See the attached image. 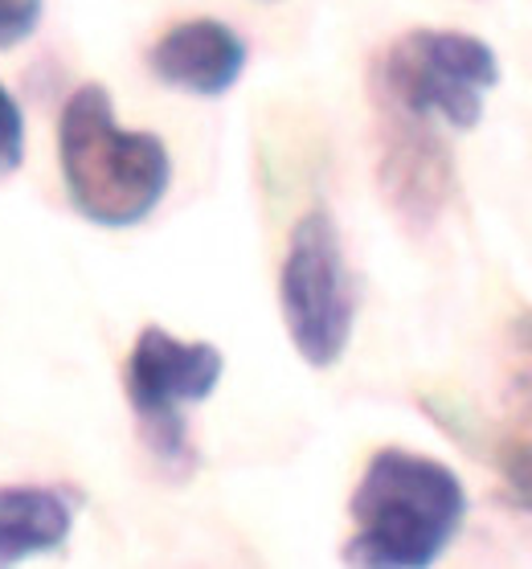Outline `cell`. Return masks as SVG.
<instances>
[{
	"label": "cell",
	"instance_id": "obj_1",
	"mask_svg": "<svg viewBox=\"0 0 532 569\" xmlns=\"http://www.w3.org/2000/svg\"><path fill=\"white\" fill-rule=\"evenodd\" d=\"M352 537L344 561L369 569H426L459 537L468 492L451 467L430 455L385 447L364 467L349 500Z\"/></svg>",
	"mask_w": 532,
	"mask_h": 569
},
{
	"label": "cell",
	"instance_id": "obj_2",
	"mask_svg": "<svg viewBox=\"0 0 532 569\" xmlns=\"http://www.w3.org/2000/svg\"><path fill=\"white\" fill-rule=\"evenodd\" d=\"M58 164L74 213L103 230H131L148 221L172 181L164 140L152 131L119 128L111 94L99 82H87L66 99Z\"/></svg>",
	"mask_w": 532,
	"mask_h": 569
},
{
	"label": "cell",
	"instance_id": "obj_3",
	"mask_svg": "<svg viewBox=\"0 0 532 569\" xmlns=\"http://www.w3.org/2000/svg\"><path fill=\"white\" fill-rule=\"evenodd\" d=\"M500 87V62L483 38L454 29H410L377 53L369 94L373 103L410 116L442 119L471 131L483 119V99Z\"/></svg>",
	"mask_w": 532,
	"mask_h": 569
},
{
	"label": "cell",
	"instance_id": "obj_4",
	"mask_svg": "<svg viewBox=\"0 0 532 569\" xmlns=\"http://www.w3.org/2000/svg\"><path fill=\"white\" fill-rule=\"evenodd\" d=\"M221 373H225V357L209 340H181L152 323L131 345L128 373H123L131 415L143 447L172 479H189L197 467L189 422L181 410L213 398Z\"/></svg>",
	"mask_w": 532,
	"mask_h": 569
},
{
	"label": "cell",
	"instance_id": "obj_5",
	"mask_svg": "<svg viewBox=\"0 0 532 569\" xmlns=\"http://www.w3.org/2000/svg\"><path fill=\"white\" fill-rule=\"evenodd\" d=\"M279 308H283L287 337L312 369H332L349 352L352 323H357V287L328 209H308L287 238Z\"/></svg>",
	"mask_w": 532,
	"mask_h": 569
},
{
	"label": "cell",
	"instance_id": "obj_6",
	"mask_svg": "<svg viewBox=\"0 0 532 569\" xmlns=\"http://www.w3.org/2000/svg\"><path fill=\"white\" fill-rule=\"evenodd\" d=\"M377 111V189L410 233H430L451 206L454 160L434 119L373 103Z\"/></svg>",
	"mask_w": 532,
	"mask_h": 569
},
{
	"label": "cell",
	"instance_id": "obj_7",
	"mask_svg": "<svg viewBox=\"0 0 532 569\" xmlns=\"http://www.w3.org/2000/svg\"><path fill=\"white\" fill-rule=\"evenodd\" d=\"M148 66L172 91L221 99L225 91H234V82L247 70V41L213 17H193L160 33V41L148 50Z\"/></svg>",
	"mask_w": 532,
	"mask_h": 569
},
{
	"label": "cell",
	"instance_id": "obj_8",
	"mask_svg": "<svg viewBox=\"0 0 532 569\" xmlns=\"http://www.w3.org/2000/svg\"><path fill=\"white\" fill-rule=\"evenodd\" d=\"M74 532V505L58 488L13 483L0 488V566L58 553Z\"/></svg>",
	"mask_w": 532,
	"mask_h": 569
},
{
	"label": "cell",
	"instance_id": "obj_9",
	"mask_svg": "<svg viewBox=\"0 0 532 569\" xmlns=\"http://www.w3.org/2000/svg\"><path fill=\"white\" fill-rule=\"evenodd\" d=\"M512 410L495 430L492 459L504 479L508 500L532 517V386H508Z\"/></svg>",
	"mask_w": 532,
	"mask_h": 569
},
{
	"label": "cell",
	"instance_id": "obj_10",
	"mask_svg": "<svg viewBox=\"0 0 532 569\" xmlns=\"http://www.w3.org/2000/svg\"><path fill=\"white\" fill-rule=\"evenodd\" d=\"M26 164V116L9 87H0V177H13Z\"/></svg>",
	"mask_w": 532,
	"mask_h": 569
},
{
	"label": "cell",
	"instance_id": "obj_11",
	"mask_svg": "<svg viewBox=\"0 0 532 569\" xmlns=\"http://www.w3.org/2000/svg\"><path fill=\"white\" fill-rule=\"evenodd\" d=\"M46 0H0V50H17L38 33Z\"/></svg>",
	"mask_w": 532,
	"mask_h": 569
}]
</instances>
